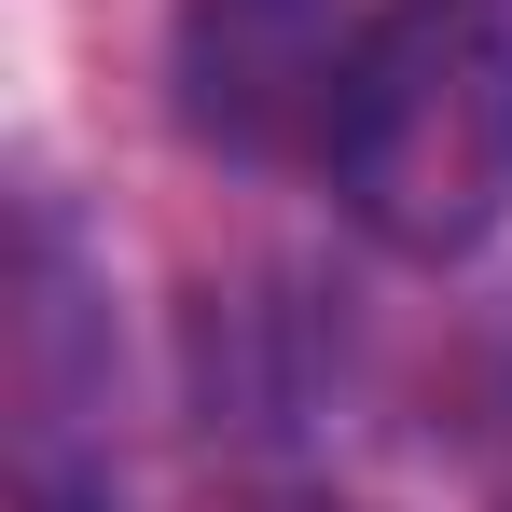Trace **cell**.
I'll return each mask as SVG.
<instances>
[{
	"label": "cell",
	"instance_id": "6da1fadb",
	"mask_svg": "<svg viewBox=\"0 0 512 512\" xmlns=\"http://www.w3.org/2000/svg\"><path fill=\"white\" fill-rule=\"evenodd\" d=\"M333 208L402 263H471L512 222V0H374L319 139Z\"/></svg>",
	"mask_w": 512,
	"mask_h": 512
},
{
	"label": "cell",
	"instance_id": "7a4b0ae2",
	"mask_svg": "<svg viewBox=\"0 0 512 512\" xmlns=\"http://www.w3.org/2000/svg\"><path fill=\"white\" fill-rule=\"evenodd\" d=\"M346 42H360L346 0H180V28H167L180 125H194L208 153H250V167L319 153V139H333Z\"/></svg>",
	"mask_w": 512,
	"mask_h": 512
}]
</instances>
